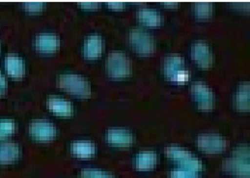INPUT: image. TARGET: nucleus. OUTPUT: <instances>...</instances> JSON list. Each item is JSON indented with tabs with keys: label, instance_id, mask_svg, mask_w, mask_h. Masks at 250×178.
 I'll list each match as a JSON object with an SVG mask.
<instances>
[{
	"label": "nucleus",
	"instance_id": "nucleus-8",
	"mask_svg": "<svg viewBox=\"0 0 250 178\" xmlns=\"http://www.w3.org/2000/svg\"><path fill=\"white\" fill-rule=\"evenodd\" d=\"M198 148L208 154H217L224 151L227 141L224 137L215 134H202L197 138Z\"/></svg>",
	"mask_w": 250,
	"mask_h": 178
},
{
	"label": "nucleus",
	"instance_id": "nucleus-19",
	"mask_svg": "<svg viewBox=\"0 0 250 178\" xmlns=\"http://www.w3.org/2000/svg\"><path fill=\"white\" fill-rule=\"evenodd\" d=\"M234 105L239 111H250V84L245 83L241 85L235 94Z\"/></svg>",
	"mask_w": 250,
	"mask_h": 178
},
{
	"label": "nucleus",
	"instance_id": "nucleus-26",
	"mask_svg": "<svg viewBox=\"0 0 250 178\" xmlns=\"http://www.w3.org/2000/svg\"><path fill=\"white\" fill-rule=\"evenodd\" d=\"M81 6H83L84 9H97L99 7V3L98 2H83L80 3Z\"/></svg>",
	"mask_w": 250,
	"mask_h": 178
},
{
	"label": "nucleus",
	"instance_id": "nucleus-5",
	"mask_svg": "<svg viewBox=\"0 0 250 178\" xmlns=\"http://www.w3.org/2000/svg\"><path fill=\"white\" fill-rule=\"evenodd\" d=\"M128 43L130 47L142 55H150L156 50V43L151 34L140 28H132L128 32Z\"/></svg>",
	"mask_w": 250,
	"mask_h": 178
},
{
	"label": "nucleus",
	"instance_id": "nucleus-20",
	"mask_svg": "<svg viewBox=\"0 0 250 178\" xmlns=\"http://www.w3.org/2000/svg\"><path fill=\"white\" fill-rule=\"evenodd\" d=\"M96 147L92 141L78 140L71 144V152L79 158H89L95 154Z\"/></svg>",
	"mask_w": 250,
	"mask_h": 178
},
{
	"label": "nucleus",
	"instance_id": "nucleus-10",
	"mask_svg": "<svg viewBox=\"0 0 250 178\" xmlns=\"http://www.w3.org/2000/svg\"><path fill=\"white\" fill-rule=\"evenodd\" d=\"M30 135L39 140H50L56 135L55 126L45 120L32 121L28 127Z\"/></svg>",
	"mask_w": 250,
	"mask_h": 178
},
{
	"label": "nucleus",
	"instance_id": "nucleus-21",
	"mask_svg": "<svg viewBox=\"0 0 250 178\" xmlns=\"http://www.w3.org/2000/svg\"><path fill=\"white\" fill-rule=\"evenodd\" d=\"M212 5L211 3L208 2H198L194 4V8H193V12L194 15L198 18V19H208L211 17L212 15Z\"/></svg>",
	"mask_w": 250,
	"mask_h": 178
},
{
	"label": "nucleus",
	"instance_id": "nucleus-29",
	"mask_svg": "<svg viewBox=\"0 0 250 178\" xmlns=\"http://www.w3.org/2000/svg\"><path fill=\"white\" fill-rule=\"evenodd\" d=\"M164 5H167L169 7H176V6H179V3H177V2H170V3L166 2V3H164Z\"/></svg>",
	"mask_w": 250,
	"mask_h": 178
},
{
	"label": "nucleus",
	"instance_id": "nucleus-9",
	"mask_svg": "<svg viewBox=\"0 0 250 178\" xmlns=\"http://www.w3.org/2000/svg\"><path fill=\"white\" fill-rule=\"evenodd\" d=\"M191 57L202 68H209L213 63V53L206 42L197 41L191 46Z\"/></svg>",
	"mask_w": 250,
	"mask_h": 178
},
{
	"label": "nucleus",
	"instance_id": "nucleus-14",
	"mask_svg": "<svg viewBox=\"0 0 250 178\" xmlns=\"http://www.w3.org/2000/svg\"><path fill=\"white\" fill-rule=\"evenodd\" d=\"M105 139L108 143L119 145V146H128L133 142V135L129 131L125 129H109L105 133Z\"/></svg>",
	"mask_w": 250,
	"mask_h": 178
},
{
	"label": "nucleus",
	"instance_id": "nucleus-24",
	"mask_svg": "<svg viewBox=\"0 0 250 178\" xmlns=\"http://www.w3.org/2000/svg\"><path fill=\"white\" fill-rule=\"evenodd\" d=\"M16 124L12 120L1 119L0 120V137H5L15 132Z\"/></svg>",
	"mask_w": 250,
	"mask_h": 178
},
{
	"label": "nucleus",
	"instance_id": "nucleus-3",
	"mask_svg": "<svg viewBox=\"0 0 250 178\" xmlns=\"http://www.w3.org/2000/svg\"><path fill=\"white\" fill-rule=\"evenodd\" d=\"M57 86L73 95L81 97H89L91 95L90 84L81 75L62 74L57 78Z\"/></svg>",
	"mask_w": 250,
	"mask_h": 178
},
{
	"label": "nucleus",
	"instance_id": "nucleus-15",
	"mask_svg": "<svg viewBox=\"0 0 250 178\" xmlns=\"http://www.w3.org/2000/svg\"><path fill=\"white\" fill-rule=\"evenodd\" d=\"M21 148L18 143L13 141H0V163L13 162L19 158Z\"/></svg>",
	"mask_w": 250,
	"mask_h": 178
},
{
	"label": "nucleus",
	"instance_id": "nucleus-2",
	"mask_svg": "<svg viewBox=\"0 0 250 178\" xmlns=\"http://www.w3.org/2000/svg\"><path fill=\"white\" fill-rule=\"evenodd\" d=\"M164 74L174 83H185L189 79V71L185 60L178 54H170L163 62Z\"/></svg>",
	"mask_w": 250,
	"mask_h": 178
},
{
	"label": "nucleus",
	"instance_id": "nucleus-6",
	"mask_svg": "<svg viewBox=\"0 0 250 178\" xmlns=\"http://www.w3.org/2000/svg\"><path fill=\"white\" fill-rule=\"evenodd\" d=\"M165 153L168 158L178 162L184 169L198 172L202 170L201 161L196 158L191 152L175 145H169L165 150Z\"/></svg>",
	"mask_w": 250,
	"mask_h": 178
},
{
	"label": "nucleus",
	"instance_id": "nucleus-4",
	"mask_svg": "<svg viewBox=\"0 0 250 178\" xmlns=\"http://www.w3.org/2000/svg\"><path fill=\"white\" fill-rule=\"evenodd\" d=\"M235 156L223 162V169L237 178H250L249 148H237Z\"/></svg>",
	"mask_w": 250,
	"mask_h": 178
},
{
	"label": "nucleus",
	"instance_id": "nucleus-1",
	"mask_svg": "<svg viewBox=\"0 0 250 178\" xmlns=\"http://www.w3.org/2000/svg\"><path fill=\"white\" fill-rule=\"evenodd\" d=\"M132 71L129 57L123 52L113 51L105 59V72L112 79H124Z\"/></svg>",
	"mask_w": 250,
	"mask_h": 178
},
{
	"label": "nucleus",
	"instance_id": "nucleus-7",
	"mask_svg": "<svg viewBox=\"0 0 250 178\" xmlns=\"http://www.w3.org/2000/svg\"><path fill=\"white\" fill-rule=\"evenodd\" d=\"M190 94L197 108L201 111H210L214 107L215 98L211 89L202 82H195L190 88Z\"/></svg>",
	"mask_w": 250,
	"mask_h": 178
},
{
	"label": "nucleus",
	"instance_id": "nucleus-16",
	"mask_svg": "<svg viewBox=\"0 0 250 178\" xmlns=\"http://www.w3.org/2000/svg\"><path fill=\"white\" fill-rule=\"evenodd\" d=\"M47 107L49 111L59 115L69 116L73 113L72 104L62 98H58V97L49 98L47 100Z\"/></svg>",
	"mask_w": 250,
	"mask_h": 178
},
{
	"label": "nucleus",
	"instance_id": "nucleus-25",
	"mask_svg": "<svg viewBox=\"0 0 250 178\" xmlns=\"http://www.w3.org/2000/svg\"><path fill=\"white\" fill-rule=\"evenodd\" d=\"M24 10L31 12V13H36L42 11L43 8V4L42 2H27L23 4Z\"/></svg>",
	"mask_w": 250,
	"mask_h": 178
},
{
	"label": "nucleus",
	"instance_id": "nucleus-11",
	"mask_svg": "<svg viewBox=\"0 0 250 178\" xmlns=\"http://www.w3.org/2000/svg\"><path fill=\"white\" fill-rule=\"evenodd\" d=\"M60 45L59 38L52 33H41L35 39V47L42 53L55 52Z\"/></svg>",
	"mask_w": 250,
	"mask_h": 178
},
{
	"label": "nucleus",
	"instance_id": "nucleus-22",
	"mask_svg": "<svg viewBox=\"0 0 250 178\" xmlns=\"http://www.w3.org/2000/svg\"><path fill=\"white\" fill-rule=\"evenodd\" d=\"M81 175L83 178H116L112 174L98 169H83Z\"/></svg>",
	"mask_w": 250,
	"mask_h": 178
},
{
	"label": "nucleus",
	"instance_id": "nucleus-13",
	"mask_svg": "<svg viewBox=\"0 0 250 178\" xmlns=\"http://www.w3.org/2000/svg\"><path fill=\"white\" fill-rule=\"evenodd\" d=\"M104 49L103 39L99 35H90L86 38L83 45L84 56L87 59H96L98 58Z\"/></svg>",
	"mask_w": 250,
	"mask_h": 178
},
{
	"label": "nucleus",
	"instance_id": "nucleus-17",
	"mask_svg": "<svg viewBox=\"0 0 250 178\" xmlns=\"http://www.w3.org/2000/svg\"><path fill=\"white\" fill-rule=\"evenodd\" d=\"M157 154L153 151H143L136 155L134 167L140 171H148L155 168L157 164Z\"/></svg>",
	"mask_w": 250,
	"mask_h": 178
},
{
	"label": "nucleus",
	"instance_id": "nucleus-23",
	"mask_svg": "<svg viewBox=\"0 0 250 178\" xmlns=\"http://www.w3.org/2000/svg\"><path fill=\"white\" fill-rule=\"evenodd\" d=\"M169 178H202L197 172L188 170V169H180L174 170L170 173Z\"/></svg>",
	"mask_w": 250,
	"mask_h": 178
},
{
	"label": "nucleus",
	"instance_id": "nucleus-27",
	"mask_svg": "<svg viewBox=\"0 0 250 178\" xmlns=\"http://www.w3.org/2000/svg\"><path fill=\"white\" fill-rule=\"evenodd\" d=\"M106 5L111 9H115V10H121L125 7V4L122 2H108L106 3Z\"/></svg>",
	"mask_w": 250,
	"mask_h": 178
},
{
	"label": "nucleus",
	"instance_id": "nucleus-28",
	"mask_svg": "<svg viewBox=\"0 0 250 178\" xmlns=\"http://www.w3.org/2000/svg\"><path fill=\"white\" fill-rule=\"evenodd\" d=\"M5 89H6V80L2 75V73L0 72V95L5 92Z\"/></svg>",
	"mask_w": 250,
	"mask_h": 178
},
{
	"label": "nucleus",
	"instance_id": "nucleus-12",
	"mask_svg": "<svg viewBox=\"0 0 250 178\" xmlns=\"http://www.w3.org/2000/svg\"><path fill=\"white\" fill-rule=\"evenodd\" d=\"M6 72L15 79H21L25 73V64L21 57L17 54H9L4 60Z\"/></svg>",
	"mask_w": 250,
	"mask_h": 178
},
{
	"label": "nucleus",
	"instance_id": "nucleus-18",
	"mask_svg": "<svg viewBox=\"0 0 250 178\" xmlns=\"http://www.w3.org/2000/svg\"><path fill=\"white\" fill-rule=\"evenodd\" d=\"M136 16L138 21L147 26H159L162 23L161 14L154 9L142 8L137 12Z\"/></svg>",
	"mask_w": 250,
	"mask_h": 178
}]
</instances>
